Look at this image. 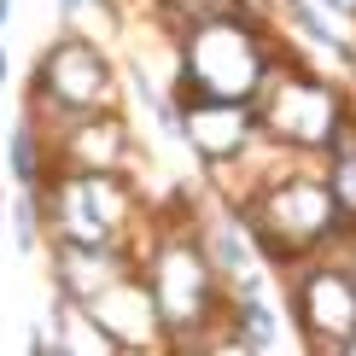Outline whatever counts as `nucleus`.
I'll list each match as a JSON object with an SVG mask.
<instances>
[{
  "label": "nucleus",
  "mask_w": 356,
  "mask_h": 356,
  "mask_svg": "<svg viewBox=\"0 0 356 356\" xmlns=\"http://www.w3.org/2000/svg\"><path fill=\"white\" fill-rule=\"evenodd\" d=\"M333 199L339 204H356V146L339 152V175H333Z\"/></svg>",
  "instance_id": "1"
},
{
  "label": "nucleus",
  "mask_w": 356,
  "mask_h": 356,
  "mask_svg": "<svg viewBox=\"0 0 356 356\" xmlns=\"http://www.w3.org/2000/svg\"><path fill=\"white\" fill-rule=\"evenodd\" d=\"M0 18H6V0H0Z\"/></svg>",
  "instance_id": "2"
}]
</instances>
